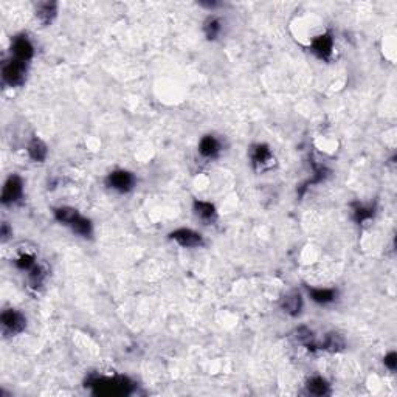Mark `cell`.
Returning <instances> with one entry per match:
<instances>
[{"mask_svg": "<svg viewBox=\"0 0 397 397\" xmlns=\"http://www.w3.org/2000/svg\"><path fill=\"white\" fill-rule=\"evenodd\" d=\"M92 386L95 388V392L98 394H104V395H121V394H128L131 391V383L123 379H98L92 382Z\"/></svg>", "mask_w": 397, "mask_h": 397, "instance_id": "cell-1", "label": "cell"}, {"mask_svg": "<svg viewBox=\"0 0 397 397\" xmlns=\"http://www.w3.org/2000/svg\"><path fill=\"white\" fill-rule=\"evenodd\" d=\"M23 74H25V65L20 61H11L4 67V80L10 86H19L23 81Z\"/></svg>", "mask_w": 397, "mask_h": 397, "instance_id": "cell-2", "label": "cell"}, {"mask_svg": "<svg viewBox=\"0 0 397 397\" xmlns=\"http://www.w3.org/2000/svg\"><path fill=\"white\" fill-rule=\"evenodd\" d=\"M109 185L118 191H128L134 185V177H132V174H129L126 171H116L109 176Z\"/></svg>", "mask_w": 397, "mask_h": 397, "instance_id": "cell-3", "label": "cell"}, {"mask_svg": "<svg viewBox=\"0 0 397 397\" xmlns=\"http://www.w3.org/2000/svg\"><path fill=\"white\" fill-rule=\"evenodd\" d=\"M2 325L7 331L16 334V332H20L25 326V320L23 316L16 312V310H5L2 313Z\"/></svg>", "mask_w": 397, "mask_h": 397, "instance_id": "cell-4", "label": "cell"}, {"mask_svg": "<svg viewBox=\"0 0 397 397\" xmlns=\"http://www.w3.org/2000/svg\"><path fill=\"white\" fill-rule=\"evenodd\" d=\"M22 195V182L19 177H10L8 182L5 183L4 188V194H2V202L4 204H10L14 202Z\"/></svg>", "mask_w": 397, "mask_h": 397, "instance_id": "cell-5", "label": "cell"}, {"mask_svg": "<svg viewBox=\"0 0 397 397\" xmlns=\"http://www.w3.org/2000/svg\"><path fill=\"white\" fill-rule=\"evenodd\" d=\"M171 237L183 247H197L202 244V236L191 230H177L171 234Z\"/></svg>", "mask_w": 397, "mask_h": 397, "instance_id": "cell-6", "label": "cell"}, {"mask_svg": "<svg viewBox=\"0 0 397 397\" xmlns=\"http://www.w3.org/2000/svg\"><path fill=\"white\" fill-rule=\"evenodd\" d=\"M13 52H14L17 61L25 62L33 56V45L28 42L27 37H17L13 45Z\"/></svg>", "mask_w": 397, "mask_h": 397, "instance_id": "cell-7", "label": "cell"}, {"mask_svg": "<svg viewBox=\"0 0 397 397\" xmlns=\"http://www.w3.org/2000/svg\"><path fill=\"white\" fill-rule=\"evenodd\" d=\"M313 52L320 58H328L332 52V37L329 34L316 37L313 41Z\"/></svg>", "mask_w": 397, "mask_h": 397, "instance_id": "cell-8", "label": "cell"}, {"mask_svg": "<svg viewBox=\"0 0 397 397\" xmlns=\"http://www.w3.org/2000/svg\"><path fill=\"white\" fill-rule=\"evenodd\" d=\"M55 14H56V4H53V2H42V4L37 5L36 16H37L44 23L52 22V19L55 17Z\"/></svg>", "mask_w": 397, "mask_h": 397, "instance_id": "cell-9", "label": "cell"}, {"mask_svg": "<svg viewBox=\"0 0 397 397\" xmlns=\"http://www.w3.org/2000/svg\"><path fill=\"white\" fill-rule=\"evenodd\" d=\"M201 154L202 155H205V157H214L217 152H219V143H217V140L214 138V137H205V138H202V141H201Z\"/></svg>", "mask_w": 397, "mask_h": 397, "instance_id": "cell-10", "label": "cell"}, {"mask_svg": "<svg viewBox=\"0 0 397 397\" xmlns=\"http://www.w3.org/2000/svg\"><path fill=\"white\" fill-rule=\"evenodd\" d=\"M28 154H30V157H31L33 160L42 162V160H45V157H47V146H45L41 140L34 138V140L31 141L30 147H28Z\"/></svg>", "mask_w": 397, "mask_h": 397, "instance_id": "cell-11", "label": "cell"}, {"mask_svg": "<svg viewBox=\"0 0 397 397\" xmlns=\"http://www.w3.org/2000/svg\"><path fill=\"white\" fill-rule=\"evenodd\" d=\"M80 217V214L76 213V210L73 208H61L56 210V219L62 223H68V225H73V222Z\"/></svg>", "mask_w": 397, "mask_h": 397, "instance_id": "cell-12", "label": "cell"}, {"mask_svg": "<svg viewBox=\"0 0 397 397\" xmlns=\"http://www.w3.org/2000/svg\"><path fill=\"white\" fill-rule=\"evenodd\" d=\"M310 295L316 303H323V304L332 301L335 296L334 290H328V289H315L310 292Z\"/></svg>", "mask_w": 397, "mask_h": 397, "instance_id": "cell-13", "label": "cell"}, {"mask_svg": "<svg viewBox=\"0 0 397 397\" xmlns=\"http://www.w3.org/2000/svg\"><path fill=\"white\" fill-rule=\"evenodd\" d=\"M195 213L198 214V217H202L204 220H211L214 217V207L211 204L207 202H197L195 204Z\"/></svg>", "mask_w": 397, "mask_h": 397, "instance_id": "cell-14", "label": "cell"}, {"mask_svg": "<svg viewBox=\"0 0 397 397\" xmlns=\"http://www.w3.org/2000/svg\"><path fill=\"white\" fill-rule=\"evenodd\" d=\"M73 230L76 231L78 234H81V236H89L90 233H92V225H90V222L87 220V219H84V217H78L76 220L73 222Z\"/></svg>", "mask_w": 397, "mask_h": 397, "instance_id": "cell-15", "label": "cell"}, {"mask_svg": "<svg viewBox=\"0 0 397 397\" xmlns=\"http://www.w3.org/2000/svg\"><path fill=\"white\" fill-rule=\"evenodd\" d=\"M307 388H309V391H310L312 394H316V395H323V394L328 392V385H326V382L323 380V379H320V377L312 379V380L309 382Z\"/></svg>", "mask_w": 397, "mask_h": 397, "instance_id": "cell-16", "label": "cell"}, {"mask_svg": "<svg viewBox=\"0 0 397 397\" xmlns=\"http://www.w3.org/2000/svg\"><path fill=\"white\" fill-rule=\"evenodd\" d=\"M253 160H255V163H258V165H265L267 162L271 160L270 151H268L265 146H258V147L255 149Z\"/></svg>", "mask_w": 397, "mask_h": 397, "instance_id": "cell-17", "label": "cell"}, {"mask_svg": "<svg viewBox=\"0 0 397 397\" xmlns=\"http://www.w3.org/2000/svg\"><path fill=\"white\" fill-rule=\"evenodd\" d=\"M220 22H219V19H216V17H213V19H210L208 22H207V25H205V33H207V37L208 39H216V36L220 33Z\"/></svg>", "mask_w": 397, "mask_h": 397, "instance_id": "cell-18", "label": "cell"}, {"mask_svg": "<svg viewBox=\"0 0 397 397\" xmlns=\"http://www.w3.org/2000/svg\"><path fill=\"white\" fill-rule=\"evenodd\" d=\"M284 307L290 313H298V312H300V307H301V296L300 295H293V296L286 298Z\"/></svg>", "mask_w": 397, "mask_h": 397, "instance_id": "cell-19", "label": "cell"}, {"mask_svg": "<svg viewBox=\"0 0 397 397\" xmlns=\"http://www.w3.org/2000/svg\"><path fill=\"white\" fill-rule=\"evenodd\" d=\"M17 265L20 268H25V270H30L33 265H34V258L31 255H22L17 261Z\"/></svg>", "mask_w": 397, "mask_h": 397, "instance_id": "cell-20", "label": "cell"}, {"mask_svg": "<svg viewBox=\"0 0 397 397\" xmlns=\"http://www.w3.org/2000/svg\"><path fill=\"white\" fill-rule=\"evenodd\" d=\"M385 365H386L389 369H394V368H395V354H394V352H391V354H388V355L385 357Z\"/></svg>", "mask_w": 397, "mask_h": 397, "instance_id": "cell-21", "label": "cell"}]
</instances>
